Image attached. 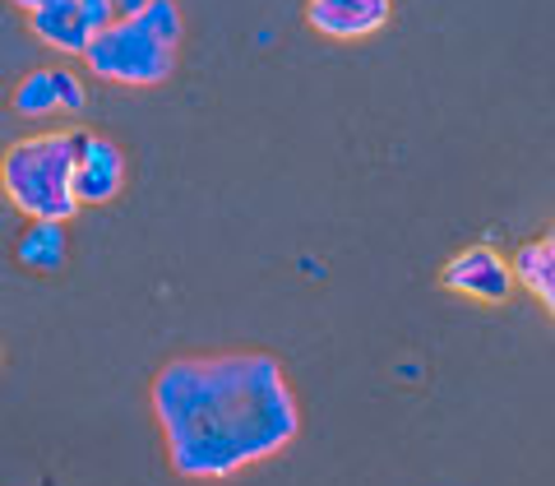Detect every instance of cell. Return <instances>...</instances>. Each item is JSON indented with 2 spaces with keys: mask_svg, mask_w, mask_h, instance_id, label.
Masks as SVG:
<instances>
[{
  "mask_svg": "<svg viewBox=\"0 0 555 486\" xmlns=\"http://www.w3.org/2000/svg\"><path fill=\"white\" fill-rule=\"evenodd\" d=\"M28 28H33V38H38L42 47L61 51V56H79V61L98 38V28L89 20V10H83V0H47V5H38L28 14Z\"/></svg>",
  "mask_w": 555,
  "mask_h": 486,
  "instance_id": "ba28073f",
  "label": "cell"
},
{
  "mask_svg": "<svg viewBox=\"0 0 555 486\" xmlns=\"http://www.w3.org/2000/svg\"><path fill=\"white\" fill-rule=\"evenodd\" d=\"M514 273H518V283H524L532 297L546 306V316L555 320V218L546 222L542 236H532V241L518 246Z\"/></svg>",
  "mask_w": 555,
  "mask_h": 486,
  "instance_id": "9c48e42d",
  "label": "cell"
},
{
  "mask_svg": "<svg viewBox=\"0 0 555 486\" xmlns=\"http://www.w3.org/2000/svg\"><path fill=\"white\" fill-rule=\"evenodd\" d=\"M69 259V232L65 222H33L20 236V265L33 273H61Z\"/></svg>",
  "mask_w": 555,
  "mask_h": 486,
  "instance_id": "30bf717a",
  "label": "cell"
},
{
  "mask_svg": "<svg viewBox=\"0 0 555 486\" xmlns=\"http://www.w3.org/2000/svg\"><path fill=\"white\" fill-rule=\"evenodd\" d=\"M0 190L33 222H69L83 208L75 195V130H42L10 144Z\"/></svg>",
  "mask_w": 555,
  "mask_h": 486,
  "instance_id": "3957f363",
  "label": "cell"
},
{
  "mask_svg": "<svg viewBox=\"0 0 555 486\" xmlns=\"http://www.w3.org/2000/svg\"><path fill=\"white\" fill-rule=\"evenodd\" d=\"M0 357H5V353H0Z\"/></svg>",
  "mask_w": 555,
  "mask_h": 486,
  "instance_id": "4fadbf2b",
  "label": "cell"
},
{
  "mask_svg": "<svg viewBox=\"0 0 555 486\" xmlns=\"http://www.w3.org/2000/svg\"><path fill=\"white\" fill-rule=\"evenodd\" d=\"M171 473L185 482H228L301 436V404L273 353L177 357L149 389Z\"/></svg>",
  "mask_w": 555,
  "mask_h": 486,
  "instance_id": "6da1fadb",
  "label": "cell"
},
{
  "mask_svg": "<svg viewBox=\"0 0 555 486\" xmlns=\"http://www.w3.org/2000/svg\"><path fill=\"white\" fill-rule=\"evenodd\" d=\"M112 10H116V20H134V14L149 10V0H112Z\"/></svg>",
  "mask_w": 555,
  "mask_h": 486,
  "instance_id": "8fae6325",
  "label": "cell"
},
{
  "mask_svg": "<svg viewBox=\"0 0 555 486\" xmlns=\"http://www.w3.org/2000/svg\"><path fill=\"white\" fill-rule=\"evenodd\" d=\"M440 287L454 292V297H467V302H481V306H505L518 287V273H514V259H505L495 246H467L459 255L444 259L440 269Z\"/></svg>",
  "mask_w": 555,
  "mask_h": 486,
  "instance_id": "277c9868",
  "label": "cell"
},
{
  "mask_svg": "<svg viewBox=\"0 0 555 486\" xmlns=\"http://www.w3.org/2000/svg\"><path fill=\"white\" fill-rule=\"evenodd\" d=\"M126 186V153L107 135L75 130V195L79 204H112Z\"/></svg>",
  "mask_w": 555,
  "mask_h": 486,
  "instance_id": "5b68a950",
  "label": "cell"
},
{
  "mask_svg": "<svg viewBox=\"0 0 555 486\" xmlns=\"http://www.w3.org/2000/svg\"><path fill=\"white\" fill-rule=\"evenodd\" d=\"M89 107V93H83V79L65 65H47L33 69L28 79H20L14 89V112L20 116H51V112H83Z\"/></svg>",
  "mask_w": 555,
  "mask_h": 486,
  "instance_id": "52a82bcc",
  "label": "cell"
},
{
  "mask_svg": "<svg viewBox=\"0 0 555 486\" xmlns=\"http://www.w3.org/2000/svg\"><path fill=\"white\" fill-rule=\"evenodd\" d=\"M393 0H310L306 20L328 42H366L389 28Z\"/></svg>",
  "mask_w": 555,
  "mask_h": 486,
  "instance_id": "8992f818",
  "label": "cell"
},
{
  "mask_svg": "<svg viewBox=\"0 0 555 486\" xmlns=\"http://www.w3.org/2000/svg\"><path fill=\"white\" fill-rule=\"evenodd\" d=\"M181 38H185V20L177 0H149L144 14L116 20L107 33H98L93 47L83 51V65H89L93 79L149 89V84L171 79Z\"/></svg>",
  "mask_w": 555,
  "mask_h": 486,
  "instance_id": "7a4b0ae2",
  "label": "cell"
},
{
  "mask_svg": "<svg viewBox=\"0 0 555 486\" xmlns=\"http://www.w3.org/2000/svg\"><path fill=\"white\" fill-rule=\"evenodd\" d=\"M10 5H20L24 14H33V10H38V5H47V0H10Z\"/></svg>",
  "mask_w": 555,
  "mask_h": 486,
  "instance_id": "7c38bea8",
  "label": "cell"
}]
</instances>
